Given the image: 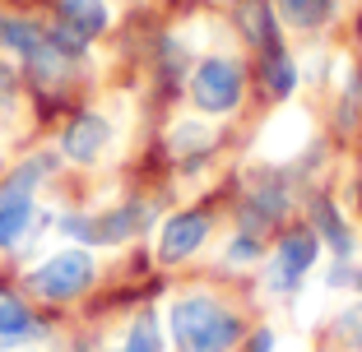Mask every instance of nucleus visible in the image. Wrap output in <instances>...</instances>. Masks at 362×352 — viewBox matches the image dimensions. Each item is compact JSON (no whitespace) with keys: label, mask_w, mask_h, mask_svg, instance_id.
<instances>
[{"label":"nucleus","mask_w":362,"mask_h":352,"mask_svg":"<svg viewBox=\"0 0 362 352\" xmlns=\"http://www.w3.org/2000/svg\"><path fill=\"white\" fill-rule=\"evenodd\" d=\"M168 324L181 352H233L246 334L242 315L233 306H223L218 297H209V292L177 297L168 310Z\"/></svg>","instance_id":"nucleus-1"},{"label":"nucleus","mask_w":362,"mask_h":352,"mask_svg":"<svg viewBox=\"0 0 362 352\" xmlns=\"http://www.w3.org/2000/svg\"><path fill=\"white\" fill-rule=\"evenodd\" d=\"M93 278H98V260L88 255V245H65L28 274V292L47 301H75L93 288Z\"/></svg>","instance_id":"nucleus-2"},{"label":"nucleus","mask_w":362,"mask_h":352,"mask_svg":"<svg viewBox=\"0 0 362 352\" xmlns=\"http://www.w3.org/2000/svg\"><path fill=\"white\" fill-rule=\"evenodd\" d=\"M47 171H52V158H33L14 171L10 181H0V250H14L23 241L33 214H37L33 209V190L42 186Z\"/></svg>","instance_id":"nucleus-3"},{"label":"nucleus","mask_w":362,"mask_h":352,"mask_svg":"<svg viewBox=\"0 0 362 352\" xmlns=\"http://www.w3.org/2000/svg\"><path fill=\"white\" fill-rule=\"evenodd\" d=\"M242 93H246V79H242V65L233 56H209V61L195 65L191 102L204 116H233L242 107Z\"/></svg>","instance_id":"nucleus-4"},{"label":"nucleus","mask_w":362,"mask_h":352,"mask_svg":"<svg viewBox=\"0 0 362 352\" xmlns=\"http://www.w3.org/2000/svg\"><path fill=\"white\" fill-rule=\"evenodd\" d=\"M56 227L65 236H75L79 245H121L149 227V209L144 204H121V209H107V214H70Z\"/></svg>","instance_id":"nucleus-5"},{"label":"nucleus","mask_w":362,"mask_h":352,"mask_svg":"<svg viewBox=\"0 0 362 352\" xmlns=\"http://www.w3.org/2000/svg\"><path fill=\"white\" fill-rule=\"evenodd\" d=\"M320 255V236L311 227H293V232L279 236V250L269 260V292L274 297H288V292H298V283L311 274Z\"/></svg>","instance_id":"nucleus-6"},{"label":"nucleus","mask_w":362,"mask_h":352,"mask_svg":"<svg viewBox=\"0 0 362 352\" xmlns=\"http://www.w3.org/2000/svg\"><path fill=\"white\" fill-rule=\"evenodd\" d=\"M107 144H112V126H107V116H98V111H79V116L61 130V153L70 162H98L107 153Z\"/></svg>","instance_id":"nucleus-7"},{"label":"nucleus","mask_w":362,"mask_h":352,"mask_svg":"<svg viewBox=\"0 0 362 352\" xmlns=\"http://www.w3.org/2000/svg\"><path fill=\"white\" fill-rule=\"evenodd\" d=\"M204 241H209V218L191 209V214L168 218V227H163V241H158V255L168 260V265H177V260H191Z\"/></svg>","instance_id":"nucleus-8"},{"label":"nucleus","mask_w":362,"mask_h":352,"mask_svg":"<svg viewBox=\"0 0 362 352\" xmlns=\"http://www.w3.org/2000/svg\"><path fill=\"white\" fill-rule=\"evenodd\" d=\"M237 28L260 56L279 51V10L274 0H237Z\"/></svg>","instance_id":"nucleus-9"},{"label":"nucleus","mask_w":362,"mask_h":352,"mask_svg":"<svg viewBox=\"0 0 362 352\" xmlns=\"http://www.w3.org/2000/svg\"><path fill=\"white\" fill-rule=\"evenodd\" d=\"M288 214V186L284 181H260L256 190H251V200L242 204V232H265V227H274L279 218Z\"/></svg>","instance_id":"nucleus-10"},{"label":"nucleus","mask_w":362,"mask_h":352,"mask_svg":"<svg viewBox=\"0 0 362 352\" xmlns=\"http://www.w3.org/2000/svg\"><path fill=\"white\" fill-rule=\"evenodd\" d=\"M274 10H279V19H284L288 28L316 32L339 14V0H274Z\"/></svg>","instance_id":"nucleus-11"},{"label":"nucleus","mask_w":362,"mask_h":352,"mask_svg":"<svg viewBox=\"0 0 362 352\" xmlns=\"http://www.w3.org/2000/svg\"><path fill=\"white\" fill-rule=\"evenodd\" d=\"M37 329L42 324L33 320V310L14 292H0V348H19V343L37 339Z\"/></svg>","instance_id":"nucleus-12"},{"label":"nucleus","mask_w":362,"mask_h":352,"mask_svg":"<svg viewBox=\"0 0 362 352\" xmlns=\"http://www.w3.org/2000/svg\"><path fill=\"white\" fill-rule=\"evenodd\" d=\"M56 10H61L65 28H75L79 37H88V42L112 23V10H107L103 0H56Z\"/></svg>","instance_id":"nucleus-13"},{"label":"nucleus","mask_w":362,"mask_h":352,"mask_svg":"<svg viewBox=\"0 0 362 352\" xmlns=\"http://www.w3.org/2000/svg\"><path fill=\"white\" fill-rule=\"evenodd\" d=\"M311 218H316V236H320V241H330V255L334 260H353V232H349V223L339 218V209H334L330 200H316V204H311Z\"/></svg>","instance_id":"nucleus-14"},{"label":"nucleus","mask_w":362,"mask_h":352,"mask_svg":"<svg viewBox=\"0 0 362 352\" xmlns=\"http://www.w3.org/2000/svg\"><path fill=\"white\" fill-rule=\"evenodd\" d=\"M260 79H265L269 97H293V88H298V65H293V56L279 47V51H269L265 61H260Z\"/></svg>","instance_id":"nucleus-15"},{"label":"nucleus","mask_w":362,"mask_h":352,"mask_svg":"<svg viewBox=\"0 0 362 352\" xmlns=\"http://www.w3.org/2000/svg\"><path fill=\"white\" fill-rule=\"evenodd\" d=\"M168 139H172V153H177L181 162L204 158V153H214V144H218V135H214L209 126H195V121H181Z\"/></svg>","instance_id":"nucleus-16"},{"label":"nucleus","mask_w":362,"mask_h":352,"mask_svg":"<svg viewBox=\"0 0 362 352\" xmlns=\"http://www.w3.org/2000/svg\"><path fill=\"white\" fill-rule=\"evenodd\" d=\"M117 352H163V334H158V320H153V315H139V320L130 324L126 343H121Z\"/></svg>","instance_id":"nucleus-17"},{"label":"nucleus","mask_w":362,"mask_h":352,"mask_svg":"<svg viewBox=\"0 0 362 352\" xmlns=\"http://www.w3.org/2000/svg\"><path fill=\"white\" fill-rule=\"evenodd\" d=\"M334 329H339V339L349 343V348H358V352H362V301L344 310L339 320H334Z\"/></svg>","instance_id":"nucleus-18"},{"label":"nucleus","mask_w":362,"mask_h":352,"mask_svg":"<svg viewBox=\"0 0 362 352\" xmlns=\"http://www.w3.org/2000/svg\"><path fill=\"white\" fill-rule=\"evenodd\" d=\"M256 255H260V236L256 232H237L233 245H228V260H233V265H251Z\"/></svg>","instance_id":"nucleus-19"},{"label":"nucleus","mask_w":362,"mask_h":352,"mask_svg":"<svg viewBox=\"0 0 362 352\" xmlns=\"http://www.w3.org/2000/svg\"><path fill=\"white\" fill-rule=\"evenodd\" d=\"M14 97H19V75L10 61H0V107H14Z\"/></svg>","instance_id":"nucleus-20"},{"label":"nucleus","mask_w":362,"mask_h":352,"mask_svg":"<svg viewBox=\"0 0 362 352\" xmlns=\"http://www.w3.org/2000/svg\"><path fill=\"white\" fill-rule=\"evenodd\" d=\"M358 288V269H353V260H339V265L330 269V274H325V288Z\"/></svg>","instance_id":"nucleus-21"},{"label":"nucleus","mask_w":362,"mask_h":352,"mask_svg":"<svg viewBox=\"0 0 362 352\" xmlns=\"http://www.w3.org/2000/svg\"><path fill=\"white\" fill-rule=\"evenodd\" d=\"M269 348H274V339H269V334L260 329V334H256V343H251V352H269Z\"/></svg>","instance_id":"nucleus-22"},{"label":"nucleus","mask_w":362,"mask_h":352,"mask_svg":"<svg viewBox=\"0 0 362 352\" xmlns=\"http://www.w3.org/2000/svg\"><path fill=\"white\" fill-rule=\"evenodd\" d=\"M358 292H362V269H358Z\"/></svg>","instance_id":"nucleus-23"}]
</instances>
